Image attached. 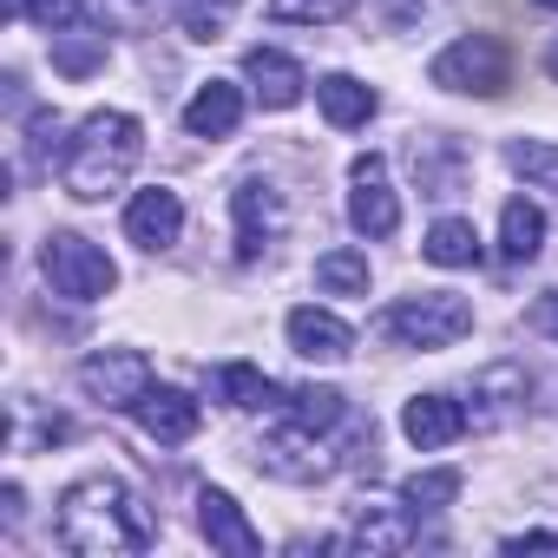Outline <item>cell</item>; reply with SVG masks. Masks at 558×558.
I'll return each instance as SVG.
<instances>
[{
    "instance_id": "cell-1",
    "label": "cell",
    "mask_w": 558,
    "mask_h": 558,
    "mask_svg": "<svg viewBox=\"0 0 558 558\" xmlns=\"http://www.w3.org/2000/svg\"><path fill=\"white\" fill-rule=\"evenodd\" d=\"M60 545L80 558H119V551H145L151 545V519L138 512L132 486L112 473L73 480L60 493Z\"/></svg>"
},
{
    "instance_id": "cell-2",
    "label": "cell",
    "mask_w": 558,
    "mask_h": 558,
    "mask_svg": "<svg viewBox=\"0 0 558 558\" xmlns=\"http://www.w3.org/2000/svg\"><path fill=\"white\" fill-rule=\"evenodd\" d=\"M138 158H145V125L132 112H86L80 138L60 158V184H66V197L99 204L106 191H119L132 178Z\"/></svg>"
},
{
    "instance_id": "cell-3",
    "label": "cell",
    "mask_w": 558,
    "mask_h": 558,
    "mask_svg": "<svg viewBox=\"0 0 558 558\" xmlns=\"http://www.w3.org/2000/svg\"><path fill=\"white\" fill-rule=\"evenodd\" d=\"M375 329L395 336V342H408V349H453L460 336H473V303H466V296H447V290L408 296V303L381 310Z\"/></svg>"
},
{
    "instance_id": "cell-4",
    "label": "cell",
    "mask_w": 558,
    "mask_h": 558,
    "mask_svg": "<svg viewBox=\"0 0 558 558\" xmlns=\"http://www.w3.org/2000/svg\"><path fill=\"white\" fill-rule=\"evenodd\" d=\"M40 269H47V283H53L60 296H73V303H99V296L119 283L112 256H106L93 236H73V230H53V236L40 243Z\"/></svg>"
},
{
    "instance_id": "cell-5",
    "label": "cell",
    "mask_w": 558,
    "mask_h": 558,
    "mask_svg": "<svg viewBox=\"0 0 558 558\" xmlns=\"http://www.w3.org/2000/svg\"><path fill=\"white\" fill-rule=\"evenodd\" d=\"M427 80H434L440 93H480V99H493V93H506L512 60H506V47H499L493 34H466V40H453V47L427 66Z\"/></svg>"
},
{
    "instance_id": "cell-6",
    "label": "cell",
    "mask_w": 558,
    "mask_h": 558,
    "mask_svg": "<svg viewBox=\"0 0 558 558\" xmlns=\"http://www.w3.org/2000/svg\"><path fill=\"white\" fill-rule=\"evenodd\" d=\"M349 223L362 236H395L401 230V204H395V184H388V158L381 151H362L349 165Z\"/></svg>"
},
{
    "instance_id": "cell-7",
    "label": "cell",
    "mask_w": 558,
    "mask_h": 558,
    "mask_svg": "<svg viewBox=\"0 0 558 558\" xmlns=\"http://www.w3.org/2000/svg\"><path fill=\"white\" fill-rule=\"evenodd\" d=\"M80 388L99 401V408H138V395L151 388V362L138 349H106V355H86L80 362Z\"/></svg>"
},
{
    "instance_id": "cell-8",
    "label": "cell",
    "mask_w": 558,
    "mask_h": 558,
    "mask_svg": "<svg viewBox=\"0 0 558 558\" xmlns=\"http://www.w3.org/2000/svg\"><path fill=\"white\" fill-rule=\"evenodd\" d=\"M132 421H138V427H145V434H151L158 447H184V440H191V434L204 427V408H197V401H191L184 388H158V381H151V388L138 395Z\"/></svg>"
},
{
    "instance_id": "cell-9",
    "label": "cell",
    "mask_w": 558,
    "mask_h": 558,
    "mask_svg": "<svg viewBox=\"0 0 558 558\" xmlns=\"http://www.w3.org/2000/svg\"><path fill=\"white\" fill-rule=\"evenodd\" d=\"M256 466L263 473H276V480H296V486H310V480H329V453L316 447V434H303V427H290L283 421V434H269L263 447H256Z\"/></svg>"
},
{
    "instance_id": "cell-10",
    "label": "cell",
    "mask_w": 558,
    "mask_h": 558,
    "mask_svg": "<svg viewBox=\"0 0 558 558\" xmlns=\"http://www.w3.org/2000/svg\"><path fill=\"white\" fill-rule=\"evenodd\" d=\"M197 532L210 538V551H230V558H256L263 551V532L243 519V506L230 499V493H217V486H204L197 493Z\"/></svg>"
},
{
    "instance_id": "cell-11",
    "label": "cell",
    "mask_w": 558,
    "mask_h": 558,
    "mask_svg": "<svg viewBox=\"0 0 558 558\" xmlns=\"http://www.w3.org/2000/svg\"><path fill=\"white\" fill-rule=\"evenodd\" d=\"M421 538V525H414V506H355V525H349V551H368V558H381V551H408Z\"/></svg>"
},
{
    "instance_id": "cell-12",
    "label": "cell",
    "mask_w": 558,
    "mask_h": 558,
    "mask_svg": "<svg viewBox=\"0 0 558 558\" xmlns=\"http://www.w3.org/2000/svg\"><path fill=\"white\" fill-rule=\"evenodd\" d=\"M243 80H250V93L269 106V112H290L296 99H303V66L290 60V53H276V47H250L243 53Z\"/></svg>"
},
{
    "instance_id": "cell-13",
    "label": "cell",
    "mask_w": 558,
    "mask_h": 558,
    "mask_svg": "<svg viewBox=\"0 0 558 558\" xmlns=\"http://www.w3.org/2000/svg\"><path fill=\"white\" fill-rule=\"evenodd\" d=\"M290 349L303 355V362H349L355 355V329L342 323V316H329V310H290Z\"/></svg>"
},
{
    "instance_id": "cell-14",
    "label": "cell",
    "mask_w": 558,
    "mask_h": 558,
    "mask_svg": "<svg viewBox=\"0 0 558 558\" xmlns=\"http://www.w3.org/2000/svg\"><path fill=\"white\" fill-rule=\"evenodd\" d=\"M178 230H184V204H178V191H138V197L125 204V236H132L138 250H171Z\"/></svg>"
},
{
    "instance_id": "cell-15",
    "label": "cell",
    "mask_w": 558,
    "mask_h": 558,
    "mask_svg": "<svg viewBox=\"0 0 558 558\" xmlns=\"http://www.w3.org/2000/svg\"><path fill=\"white\" fill-rule=\"evenodd\" d=\"M401 434H408L421 453L453 447V440L466 434V408H460V401H447V395H414V401L401 408Z\"/></svg>"
},
{
    "instance_id": "cell-16",
    "label": "cell",
    "mask_w": 558,
    "mask_h": 558,
    "mask_svg": "<svg viewBox=\"0 0 558 558\" xmlns=\"http://www.w3.org/2000/svg\"><path fill=\"white\" fill-rule=\"evenodd\" d=\"M230 204H236V263H256L263 243L276 236V191L263 178H243L230 191Z\"/></svg>"
},
{
    "instance_id": "cell-17",
    "label": "cell",
    "mask_w": 558,
    "mask_h": 558,
    "mask_svg": "<svg viewBox=\"0 0 558 558\" xmlns=\"http://www.w3.org/2000/svg\"><path fill=\"white\" fill-rule=\"evenodd\" d=\"M236 119H243V93H236L230 80L197 86V93H191V106H184V132H191V138H230V132H236Z\"/></svg>"
},
{
    "instance_id": "cell-18",
    "label": "cell",
    "mask_w": 558,
    "mask_h": 558,
    "mask_svg": "<svg viewBox=\"0 0 558 558\" xmlns=\"http://www.w3.org/2000/svg\"><path fill=\"white\" fill-rule=\"evenodd\" d=\"M316 99H323V119H329V125H342V132H349V125H368V119H375V106H381V99H375V86H362L355 73H329V80L316 86Z\"/></svg>"
},
{
    "instance_id": "cell-19",
    "label": "cell",
    "mask_w": 558,
    "mask_h": 558,
    "mask_svg": "<svg viewBox=\"0 0 558 558\" xmlns=\"http://www.w3.org/2000/svg\"><path fill=\"white\" fill-rule=\"evenodd\" d=\"M538 250H545V210L532 197H512L499 210V256L506 263H532Z\"/></svg>"
},
{
    "instance_id": "cell-20",
    "label": "cell",
    "mask_w": 558,
    "mask_h": 558,
    "mask_svg": "<svg viewBox=\"0 0 558 558\" xmlns=\"http://www.w3.org/2000/svg\"><path fill=\"white\" fill-rule=\"evenodd\" d=\"M210 388H217V401H230V408H283V388H276L263 368H250V362H223V368L210 375Z\"/></svg>"
},
{
    "instance_id": "cell-21",
    "label": "cell",
    "mask_w": 558,
    "mask_h": 558,
    "mask_svg": "<svg viewBox=\"0 0 558 558\" xmlns=\"http://www.w3.org/2000/svg\"><path fill=\"white\" fill-rule=\"evenodd\" d=\"M525 395H532V381H525V368H512V362H506V368H486V375L473 381V401H480V408H473L466 421H480V427H493V421H499L506 408H519Z\"/></svg>"
},
{
    "instance_id": "cell-22",
    "label": "cell",
    "mask_w": 558,
    "mask_h": 558,
    "mask_svg": "<svg viewBox=\"0 0 558 558\" xmlns=\"http://www.w3.org/2000/svg\"><path fill=\"white\" fill-rule=\"evenodd\" d=\"M53 66H60L66 80H86L93 66H106V27H86V21L60 27V34H53Z\"/></svg>"
},
{
    "instance_id": "cell-23",
    "label": "cell",
    "mask_w": 558,
    "mask_h": 558,
    "mask_svg": "<svg viewBox=\"0 0 558 558\" xmlns=\"http://www.w3.org/2000/svg\"><path fill=\"white\" fill-rule=\"evenodd\" d=\"M342 414H349V401H342L336 388H290V395H283V421L303 427V434H329Z\"/></svg>"
},
{
    "instance_id": "cell-24",
    "label": "cell",
    "mask_w": 558,
    "mask_h": 558,
    "mask_svg": "<svg viewBox=\"0 0 558 558\" xmlns=\"http://www.w3.org/2000/svg\"><path fill=\"white\" fill-rule=\"evenodd\" d=\"M427 263H440V269H473V263H480V230H473L466 217H440V223L427 230Z\"/></svg>"
},
{
    "instance_id": "cell-25",
    "label": "cell",
    "mask_w": 558,
    "mask_h": 558,
    "mask_svg": "<svg viewBox=\"0 0 558 558\" xmlns=\"http://www.w3.org/2000/svg\"><path fill=\"white\" fill-rule=\"evenodd\" d=\"M316 290H323V296H368V256H362V250H329V256H316Z\"/></svg>"
},
{
    "instance_id": "cell-26",
    "label": "cell",
    "mask_w": 558,
    "mask_h": 558,
    "mask_svg": "<svg viewBox=\"0 0 558 558\" xmlns=\"http://www.w3.org/2000/svg\"><path fill=\"white\" fill-rule=\"evenodd\" d=\"M506 165H512L525 184L558 191V145H545V138H512V145H506Z\"/></svg>"
},
{
    "instance_id": "cell-27",
    "label": "cell",
    "mask_w": 558,
    "mask_h": 558,
    "mask_svg": "<svg viewBox=\"0 0 558 558\" xmlns=\"http://www.w3.org/2000/svg\"><path fill=\"white\" fill-rule=\"evenodd\" d=\"M401 499H408L414 512H440V506H453V499H460V473H453V466H434V473H414V480L401 486Z\"/></svg>"
},
{
    "instance_id": "cell-28",
    "label": "cell",
    "mask_w": 558,
    "mask_h": 558,
    "mask_svg": "<svg viewBox=\"0 0 558 558\" xmlns=\"http://www.w3.org/2000/svg\"><path fill=\"white\" fill-rule=\"evenodd\" d=\"M342 14H349V0H269V21H283V27H323Z\"/></svg>"
},
{
    "instance_id": "cell-29",
    "label": "cell",
    "mask_w": 558,
    "mask_h": 558,
    "mask_svg": "<svg viewBox=\"0 0 558 558\" xmlns=\"http://www.w3.org/2000/svg\"><path fill=\"white\" fill-rule=\"evenodd\" d=\"M230 14H236V0H191V8H184V34L191 40H217L230 27Z\"/></svg>"
},
{
    "instance_id": "cell-30",
    "label": "cell",
    "mask_w": 558,
    "mask_h": 558,
    "mask_svg": "<svg viewBox=\"0 0 558 558\" xmlns=\"http://www.w3.org/2000/svg\"><path fill=\"white\" fill-rule=\"evenodd\" d=\"M8 14H27L34 27L60 34V27H73V21H80V0H8Z\"/></svg>"
},
{
    "instance_id": "cell-31",
    "label": "cell",
    "mask_w": 558,
    "mask_h": 558,
    "mask_svg": "<svg viewBox=\"0 0 558 558\" xmlns=\"http://www.w3.org/2000/svg\"><path fill=\"white\" fill-rule=\"evenodd\" d=\"M525 329H532V336H551V342H558V290H551V296H538V303L525 310Z\"/></svg>"
},
{
    "instance_id": "cell-32",
    "label": "cell",
    "mask_w": 558,
    "mask_h": 558,
    "mask_svg": "<svg viewBox=\"0 0 558 558\" xmlns=\"http://www.w3.org/2000/svg\"><path fill=\"white\" fill-rule=\"evenodd\" d=\"M53 138H60V119H53V112H34V151H40V158L53 151Z\"/></svg>"
},
{
    "instance_id": "cell-33",
    "label": "cell",
    "mask_w": 558,
    "mask_h": 558,
    "mask_svg": "<svg viewBox=\"0 0 558 558\" xmlns=\"http://www.w3.org/2000/svg\"><path fill=\"white\" fill-rule=\"evenodd\" d=\"M506 551H558V532H525V538H506Z\"/></svg>"
},
{
    "instance_id": "cell-34",
    "label": "cell",
    "mask_w": 558,
    "mask_h": 558,
    "mask_svg": "<svg viewBox=\"0 0 558 558\" xmlns=\"http://www.w3.org/2000/svg\"><path fill=\"white\" fill-rule=\"evenodd\" d=\"M545 73H551V80H558V40H551V53H545Z\"/></svg>"
},
{
    "instance_id": "cell-35",
    "label": "cell",
    "mask_w": 558,
    "mask_h": 558,
    "mask_svg": "<svg viewBox=\"0 0 558 558\" xmlns=\"http://www.w3.org/2000/svg\"><path fill=\"white\" fill-rule=\"evenodd\" d=\"M538 8H558V0H538Z\"/></svg>"
}]
</instances>
